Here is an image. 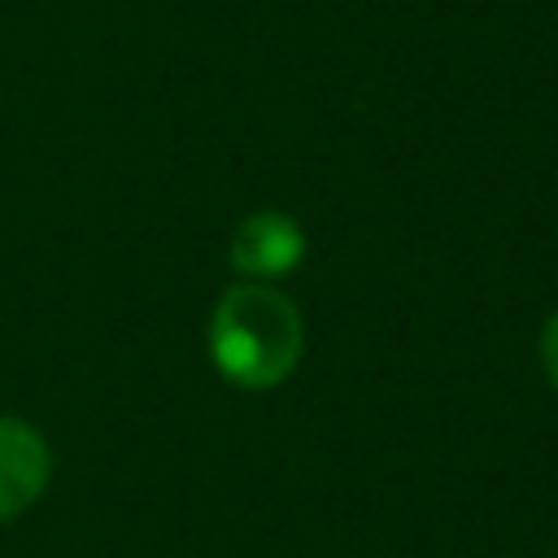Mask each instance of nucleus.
Returning a JSON list of instances; mask_svg holds the SVG:
<instances>
[{
	"label": "nucleus",
	"instance_id": "obj_3",
	"mask_svg": "<svg viewBox=\"0 0 558 558\" xmlns=\"http://www.w3.org/2000/svg\"><path fill=\"white\" fill-rule=\"evenodd\" d=\"M48 475H52L48 440L31 423L0 414V523L22 514L48 488Z\"/></svg>",
	"mask_w": 558,
	"mask_h": 558
},
{
	"label": "nucleus",
	"instance_id": "obj_1",
	"mask_svg": "<svg viewBox=\"0 0 558 558\" xmlns=\"http://www.w3.org/2000/svg\"><path fill=\"white\" fill-rule=\"evenodd\" d=\"M305 327L296 305L270 283H235L209 314V357L235 388H275L301 362Z\"/></svg>",
	"mask_w": 558,
	"mask_h": 558
},
{
	"label": "nucleus",
	"instance_id": "obj_4",
	"mask_svg": "<svg viewBox=\"0 0 558 558\" xmlns=\"http://www.w3.org/2000/svg\"><path fill=\"white\" fill-rule=\"evenodd\" d=\"M541 366H545V375H549V384L558 388V310L545 318V327H541Z\"/></svg>",
	"mask_w": 558,
	"mask_h": 558
},
{
	"label": "nucleus",
	"instance_id": "obj_2",
	"mask_svg": "<svg viewBox=\"0 0 558 558\" xmlns=\"http://www.w3.org/2000/svg\"><path fill=\"white\" fill-rule=\"evenodd\" d=\"M227 253H231V266L240 275H248V279H279V275H288L305 257V231L288 214H279V209H257V214H248L235 227Z\"/></svg>",
	"mask_w": 558,
	"mask_h": 558
}]
</instances>
